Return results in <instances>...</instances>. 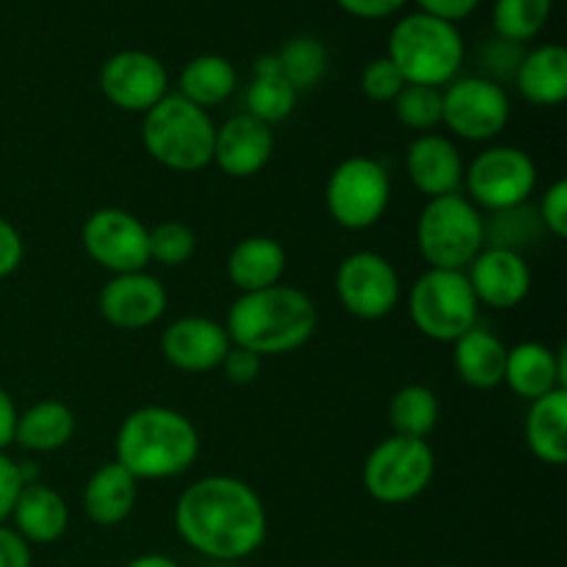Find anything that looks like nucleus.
I'll use <instances>...</instances> for the list:
<instances>
[{
	"label": "nucleus",
	"mask_w": 567,
	"mask_h": 567,
	"mask_svg": "<svg viewBox=\"0 0 567 567\" xmlns=\"http://www.w3.org/2000/svg\"><path fill=\"white\" fill-rule=\"evenodd\" d=\"M175 529L188 548L214 563H241L266 543L269 518L258 493L236 476H205L175 504Z\"/></svg>",
	"instance_id": "obj_1"
},
{
	"label": "nucleus",
	"mask_w": 567,
	"mask_h": 567,
	"mask_svg": "<svg viewBox=\"0 0 567 567\" xmlns=\"http://www.w3.org/2000/svg\"><path fill=\"white\" fill-rule=\"evenodd\" d=\"M319 310L313 299L293 286H271L264 291L241 293L227 310L225 330L233 347L255 352L258 358L291 354L313 338Z\"/></svg>",
	"instance_id": "obj_2"
},
{
	"label": "nucleus",
	"mask_w": 567,
	"mask_h": 567,
	"mask_svg": "<svg viewBox=\"0 0 567 567\" xmlns=\"http://www.w3.org/2000/svg\"><path fill=\"white\" fill-rule=\"evenodd\" d=\"M199 432L183 413L161 404L138 408L116 432V460L133 480H172L197 463Z\"/></svg>",
	"instance_id": "obj_3"
},
{
	"label": "nucleus",
	"mask_w": 567,
	"mask_h": 567,
	"mask_svg": "<svg viewBox=\"0 0 567 567\" xmlns=\"http://www.w3.org/2000/svg\"><path fill=\"white\" fill-rule=\"evenodd\" d=\"M388 59L396 64L408 83L435 89L449 86L463 70V33L452 22L413 11L393 25L388 37Z\"/></svg>",
	"instance_id": "obj_4"
},
{
	"label": "nucleus",
	"mask_w": 567,
	"mask_h": 567,
	"mask_svg": "<svg viewBox=\"0 0 567 567\" xmlns=\"http://www.w3.org/2000/svg\"><path fill=\"white\" fill-rule=\"evenodd\" d=\"M216 125L199 105L169 92L144 114V150L172 172H199L214 164Z\"/></svg>",
	"instance_id": "obj_5"
},
{
	"label": "nucleus",
	"mask_w": 567,
	"mask_h": 567,
	"mask_svg": "<svg viewBox=\"0 0 567 567\" xmlns=\"http://www.w3.org/2000/svg\"><path fill=\"white\" fill-rule=\"evenodd\" d=\"M415 241L430 269L465 271L485 249V216L460 192L435 197L421 210Z\"/></svg>",
	"instance_id": "obj_6"
},
{
	"label": "nucleus",
	"mask_w": 567,
	"mask_h": 567,
	"mask_svg": "<svg viewBox=\"0 0 567 567\" xmlns=\"http://www.w3.org/2000/svg\"><path fill=\"white\" fill-rule=\"evenodd\" d=\"M415 330L430 341L454 343L480 321V302L465 271L426 269L408 299Z\"/></svg>",
	"instance_id": "obj_7"
},
{
	"label": "nucleus",
	"mask_w": 567,
	"mask_h": 567,
	"mask_svg": "<svg viewBox=\"0 0 567 567\" xmlns=\"http://www.w3.org/2000/svg\"><path fill=\"white\" fill-rule=\"evenodd\" d=\"M391 192V175L380 161L352 155L327 177L324 203L338 227L358 233L369 230L385 216Z\"/></svg>",
	"instance_id": "obj_8"
},
{
	"label": "nucleus",
	"mask_w": 567,
	"mask_h": 567,
	"mask_svg": "<svg viewBox=\"0 0 567 567\" xmlns=\"http://www.w3.org/2000/svg\"><path fill=\"white\" fill-rule=\"evenodd\" d=\"M435 476V452L426 441L391 435L365 457L363 487L374 502L396 507L419 498Z\"/></svg>",
	"instance_id": "obj_9"
},
{
	"label": "nucleus",
	"mask_w": 567,
	"mask_h": 567,
	"mask_svg": "<svg viewBox=\"0 0 567 567\" xmlns=\"http://www.w3.org/2000/svg\"><path fill=\"white\" fill-rule=\"evenodd\" d=\"M463 186L476 208L498 210L529 203L537 188V166L529 153L518 147H487L465 166Z\"/></svg>",
	"instance_id": "obj_10"
},
{
	"label": "nucleus",
	"mask_w": 567,
	"mask_h": 567,
	"mask_svg": "<svg viewBox=\"0 0 567 567\" xmlns=\"http://www.w3.org/2000/svg\"><path fill=\"white\" fill-rule=\"evenodd\" d=\"M513 105L502 83L491 78H454L443 89V120L452 136L463 142H491L507 127Z\"/></svg>",
	"instance_id": "obj_11"
},
{
	"label": "nucleus",
	"mask_w": 567,
	"mask_h": 567,
	"mask_svg": "<svg viewBox=\"0 0 567 567\" xmlns=\"http://www.w3.org/2000/svg\"><path fill=\"white\" fill-rule=\"evenodd\" d=\"M336 297L354 319H385L402 297L399 271L385 255L371 249L347 255L336 271Z\"/></svg>",
	"instance_id": "obj_12"
},
{
	"label": "nucleus",
	"mask_w": 567,
	"mask_h": 567,
	"mask_svg": "<svg viewBox=\"0 0 567 567\" xmlns=\"http://www.w3.org/2000/svg\"><path fill=\"white\" fill-rule=\"evenodd\" d=\"M83 249L100 269L111 275L144 271L150 264L147 227L138 216L122 208H100L83 221Z\"/></svg>",
	"instance_id": "obj_13"
},
{
	"label": "nucleus",
	"mask_w": 567,
	"mask_h": 567,
	"mask_svg": "<svg viewBox=\"0 0 567 567\" xmlns=\"http://www.w3.org/2000/svg\"><path fill=\"white\" fill-rule=\"evenodd\" d=\"M100 92L114 109L127 114H147L169 94V72L144 50L114 53L100 70Z\"/></svg>",
	"instance_id": "obj_14"
},
{
	"label": "nucleus",
	"mask_w": 567,
	"mask_h": 567,
	"mask_svg": "<svg viewBox=\"0 0 567 567\" xmlns=\"http://www.w3.org/2000/svg\"><path fill=\"white\" fill-rule=\"evenodd\" d=\"M474 297L493 310H513L529 297L532 269L515 249L485 247L465 269Z\"/></svg>",
	"instance_id": "obj_15"
},
{
	"label": "nucleus",
	"mask_w": 567,
	"mask_h": 567,
	"mask_svg": "<svg viewBox=\"0 0 567 567\" xmlns=\"http://www.w3.org/2000/svg\"><path fill=\"white\" fill-rule=\"evenodd\" d=\"M230 336L225 324L205 316H183L175 319L161 336V354L166 363L186 374H205L219 369L230 352Z\"/></svg>",
	"instance_id": "obj_16"
},
{
	"label": "nucleus",
	"mask_w": 567,
	"mask_h": 567,
	"mask_svg": "<svg viewBox=\"0 0 567 567\" xmlns=\"http://www.w3.org/2000/svg\"><path fill=\"white\" fill-rule=\"evenodd\" d=\"M166 310V288L147 271L114 275L100 291V313L120 330H144Z\"/></svg>",
	"instance_id": "obj_17"
},
{
	"label": "nucleus",
	"mask_w": 567,
	"mask_h": 567,
	"mask_svg": "<svg viewBox=\"0 0 567 567\" xmlns=\"http://www.w3.org/2000/svg\"><path fill=\"white\" fill-rule=\"evenodd\" d=\"M275 153V133L269 125L249 114H236L216 127L214 164L227 177L247 181L258 175Z\"/></svg>",
	"instance_id": "obj_18"
},
{
	"label": "nucleus",
	"mask_w": 567,
	"mask_h": 567,
	"mask_svg": "<svg viewBox=\"0 0 567 567\" xmlns=\"http://www.w3.org/2000/svg\"><path fill=\"white\" fill-rule=\"evenodd\" d=\"M404 169H408L410 183L430 199L457 194L463 188V155L457 144L441 133L415 136L404 153Z\"/></svg>",
	"instance_id": "obj_19"
},
{
	"label": "nucleus",
	"mask_w": 567,
	"mask_h": 567,
	"mask_svg": "<svg viewBox=\"0 0 567 567\" xmlns=\"http://www.w3.org/2000/svg\"><path fill=\"white\" fill-rule=\"evenodd\" d=\"M504 385L526 402H535L557 388H567L565 347L559 352H551L546 343L537 341L515 343L513 349H507Z\"/></svg>",
	"instance_id": "obj_20"
},
{
	"label": "nucleus",
	"mask_w": 567,
	"mask_h": 567,
	"mask_svg": "<svg viewBox=\"0 0 567 567\" xmlns=\"http://www.w3.org/2000/svg\"><path fill=\"white\" fill-rule=\"evenodd\" d=\"M11 520H14V532L28 546H50L64 537L70 526V507L59 491L33 482V485H22L11 509Z\"/></svg>",
	"instance_id": "obj_21"
},
{
	"label": "nucleus",
	"mask_w": 567,
	"mask_h": 567,
	"mask_svg": "<svg viewBox=\"0 0 567 567\" xmlns=\"http://www.w3.org/2000/svg\"><path fill=\"white\" fill-rule=\"evenodd\" d=\"M227 280L241 293L280 286L286 275V249L271 236L241 238L227 255Z\"/></svg>",
	"instance_id": "obj_22"
},
{
	"label": "nucleus",
	"mask_w": 567,
	"mask_h": 567,
	"mask_svg": "<svg viewBox=\"0 0 567 567\" xmlns=\"http://www.w3.org/2000/svg\"><path fill=\"white\" fill-rule=\"evenodd\" d=\"M515 86L524 94L526 103L551 109L565 103L567 97V50L563 44H540V48L524 53Z\"/></svg>",
	"instance_id": "obj_23"
},
{
	"label": "nucleus",
	"mask_w": 567,
	"mask_h": 567,
	"mask_svg": "<svg viewBox=\"0 0 567 567\" xmlns=\"http://www.w3.org/2000/svg\"><path fill=\"white\" fill-rule=\"evenodd\" d=\"M138 485L120 463H105L83 487V509L97 526H116L136 507Z\"/></svg>",
	"instance_id": "obj_24"
},
{
	"label": "nucleus",
	"mask_w": 567,
	"mask_h": 567,
	"mask_svg": "<svg viewBox=\"0 0 567 567\" xmlns=\"http://www.w3.org/2000/svg\"><path fill=\"white\" fill-rule=\"evenodd\" d=\"M504 365H507V347L491 330L480 324L454 341V369L465 385L476 391H493L504 382Z\"/></svg>",
	"instance_id": "obj_25"
},
{
	"label": "nucleus",
	"mask_w": 567,
	"mask_h": 567,
	"mask_svg": "<svg viewBox=\"0 0 567 567\" xmlns=\"http://www.w3.org/2000/svg\"><path fill=\"white\" fill-rule=\"evenodd\" d=\"M526 443L540 463L554 468L567 463V388L532 402L526 413Z\"/></svg>",
	"instance_id": "obj_26"
},
{
	"label": "nucleus",
	"mask_w": 567,
	"mask_h": 567,
	"mask_svg": "<svg viewBox=\"0 0 567 567\" xmlns=\"http://www.w3.org/2000/svg\"><path fill=\"white\" fill-rule=\"evenodd\" d=\"M297 100L299 92L282 78L275 53H266L260 59H255L252 81H249L247 94H244V103H247L244 114L255 116V120L271 127L277 122H286L293 114Z\"/></svg>",
	"instance_id": "obj_27"
},
{
	"label": "nucleus",
	"mask_w": 567,
	"mask_h": 567,
	"mask_svg": "<svg viewBox=\"0 0 567 567\" xmlns=\"http://www.w3.org/2000/svg\"><path fill=\"white\" fill-rule=\"evenodd\" d=\"M238 86V72L225 55L203 53L188 61L177 78V94L199 109H214L233 97Z\"/></svg>",
	"instance_id": "obj_28"
},
{
	"label": "nucleus",
	"mask_w": 567,
	"mask_h": 567,
	"mask_svg": "<svg viewBox=\"0 0 567 567\" xmlns=\"http://www.w3.org/2000/svg\"><path fill=\"white\" fill-rule=\"evenodd\" d=\"M75 435V415L64 402H37L17 415L14 443H20L28 452H59L61 446L72 441Z\"/></svg>",
	"instance_id": "obj_29"
},
{
	"label": "nucleus",
	"mask_w": 567,
	"mask_h": 567,
	"mask_svg": "<svg viewBox=\"0 0 567 567\" xmlns=\"http://www.w3.org/2000/svg\"><path fill=\"white\" fill-rule=\"evenodd\" d=\"M441 419V402H437L435 391L426 385H404L396 391L388 408V421H391L393 435L399 437H415V441H426L432 430Z\"/></svg>",
	"instance_id": "obj_30"
},
{
	"label": "nucleus",
	"mask_w": 567,
	"mask_h": 567,
	"mask_svg": "<svg viewBox=\"0 0 567 567\" xmlns=\"http://www.w3.org/2000/svg\"><path fill=\"white\" fill-rule=\"evenodd\" d=\"M277 55L282 78L291 83L297 92H310L321 83V78L330 70V53L324 42L316 37H293L282 44Z\"/></svg>",
	"instance_id": "obj_31"
},
{
	"label": "nucleus",
	"mask_w": 567,
	"mask_h": 567,
	"mask_svg": "<svg viewBox=\"0 0 567 567\" xmlns=\"http://www.w3.org/2000/svg\"><path fill=\"white\" fill-rule=\"evenodd\" d=\"M554 0H496L491 22L496 37L524 44L535 39L551 20Z\"/></svg>",
	"instance_id": "obj_32"
},
{
	"label": "nucleus",
	"mask_w": 567,
	"mask_h": 567,
	"mask_svg": "<svg viewBox=\"0 0 567 567\" xmlns=\"http://www.w3.org/2000/svg\"><path fill=\"white\" fill-rule=\"evenodd\" d=\"M393 111L408 131H415L419 136L421 133H435V127L443 120V89L408 83L393 100Z\"/></svg>",
	"instance_id": "obj_33"
},
{
	"label": "nucleus",
	"mask_w": 567,
	"mask_h": 567,
	"mask_svg": "<svg viewBox=\"0 0 567 567\" xmlns=\"http://www.w3.org/2000/svg\"><path fill=\"white\" fill-rule=\"evenodd\" d=\"M537 227H543L540 214L529 205L498 210L491 221L485 219V247H504L520 252V247L537 236Z\"/></svg>",
	"instance_id": "obj_34"
},
{
	"label": "nucleus",
	"mask_w": 567,
	"mask_h": 567,
	"mask_svg": "<svg viewBox=\"0 0 567 567\" xmlns=\"http://www.w3.org/2000/svg\"><path fill=\"white\" fill-rule=\"evenodd\" d=\"M147 238L150 260H155L161 266H169V269L188 264L194 249H197V236L183 221H161V225L150 227Z\"/></svg>",
	"instance_id": "obj_35"
},
{
	"label": "nucleus",
	"mask_w": 567,
	"mask_h": 567,
	"mask_svg": "<svg viewBox=\"0 0 567 567\" xmlns=\"http://www.w3.org/2000/svg\"><path fill=\"white\" fill-rule=\"evenodd\" d=\"M404 86H408V81H404L402 72L396 70V64L388 55L369 61L363 72H360V89L374 103H393Z\"/></svg>",
	"instance_id": "obj_36"
},
{
	"label": "nucleus",
	"mask_w": 567,
	"mask_h": 567,
	"mask_svg": "<svg viewBox=\"0 0 567 567\" xmlns=\"http://www.w3.org/2000/svg\"><path fill=\"white\" fill-rule=\"evenodd\" d=\"M520 61H524V50L520 44L507 42V39L496 37L485 44L482 50V64L491 75H482V78H491V81L498 83V78H513L515 81V72H518Z\"/></svg>",
	"instance_id": "obj_37"
},
{
	"label": "nucleus",
	"mask_w": 567,
	"mask_h": 567,
	"mask_svg": "<svg viewBox=\"0 0 567 567\" xmlns=\"http://www.w3.org/2000/svg\"><path fill=\"white\" fill-rule=\"evenodd\" d=\"M540 221L554 238L567 236V181H554L540 199Z\"/></svg>",
	"instance_id": "obj_38"
},
{
	"label": "nucleus",
	"mask_w": 567,
	"mask_h": 567,
	"mask_svg": "<svg viewBox=\"0 0 567 567\" xmlns=\"http://www.w3.org/2000/svg\"><path fill=\"white\" fill-rule=\"evenodd\" d=\"M221 369H225L227 382L233 385H249L260 377V369H264V358H258L255 352L241 347H230V352L221 360Z\"/></svg>",
	"instance_id": "obj_39"
},
{
	"label": "nucleus",
	"mask_w": 567,
	"mask_h": 567,
	"mask_svg": "<svg viewBox=\"0 0 567 567\" xmlns=\"http://www.w3.org/2000/svg\"><path fill=\"white\" fill-rule=\"evenodd\" d=\"M20 491H22L20 463H14L9 454L0 452V526L11 518V509H14Z\"/></svg>",
	"instance_id": "obj_40"
},
{
	"label": "nucleus",
	"mask_w": 567,
	"mask_h": 567,
	"mask_svg": "<svg viewBox=\"0 0 567 567\" xmlns=\"http://www.w3.org/2000/svg\"><path fill=\"white\" fill-rule=\"evenodd\" d=\"M415 3H419L421 14H430L435 17V20L457 25V22L468 20V17L480 9L482 0H415Z\"/></svg>",
	"instance_id": "obj_41"
},
{
	"label": "nucleus",
	"mask_w": 567,
	"mask_h": 567,
	"mask_svg": "<svg viewBox=\"0 0 567 567\" xmlns=\"http://www.w3.org/2000/svg\"><path fill=\"white\" fill-rule=\"evenodd\" d=\"M22 255H25V244H22L20 230L0 216V277L14 275L22 264Z\"/></svg>",
	"instance_id": "obj_42"
},
{
	"label": "nucleus",
	"mask_w": 567,
	"mask_h": 567,
	"mask_svg": "<svg viewBox=\"0 0 567 567\" xmlns=\"http://www.w3.org/2000/svg\"><path fill=\"white\" fill-rule=\"evenodd\" d=\"M338 9L358 20H385V17L399 14L410 0H336Z\"/></svg>",
	"instance_id": "obj_43"
},
{
	"label": "nucleus",
	"mask_w": 567,
	"mask_h": 567,
	"mask_svg": "<svg viewBox=\"0 0 567 567\" xmlns=\"http://www.w3.org/2000/svg\"><path fill=\"white\" fill-rule=\"evenodd\" d=\"M0 567H31V546L9 526H0Z\"/></svg>",
	"instance_id": "obj_44"
},
{
	"label": "nucleus",
	"mask_w": 567,
	"mask_h": 567,
	"mask_svg": "<svg viewBox=\"0 0 567 567\" xmlns=\"http://www.w3.org/2000/svg\"><path fill=\"white\" fill-rule=\"evenodd\" d=\"M17 404L14 399L9 396V393L0 388V452H6V449L14 443V430H17Z\"/></svg>",
	"instance_id": "obj_45"
},
{
	"label": "nucleus",
	"mask_w": 567,
	"mask_h": 567,
	"mask_svg": "<svg viewBox=\"0 0 567 567\" xmlns=\"http://www.w3.org/2000/svg\"><path fill=\"white\" fill-rule=\"evenodd\" d=\"M125 567H181L172 557L166 554H142V557L131 559Z\"/></svg>",
	"instance_id": "obj_46"
},
{
	"label": "nucleus",
	"mask_w": 567,
	"mask_h": 567,
	"mask_svg": "<svg viewBox=\"0 0 567 567\" xmlns=\"http://www.w3.org/2000/svg\"><path fill=\"white\" fill-rule=\"evenodd\" d=\"M210 567H236V565H230V563H214Z\"/></svg>",
	"instance_id": "obj_47"
},
{
	"label": "nucleus",
	"mask_w": 567,
	"mask_h": 567,
	"mask_svg": "<svg viewBox=\"0 0 567 567\" xmlns=\"http://www.w3.org/2000/svg\"><path fill=\"white\" fill-rule=\"evenodd\" d=\"M437 567H454V565H437Z\"/></svg>",
	"instance_id": "obj_48"
}]
</instances>
